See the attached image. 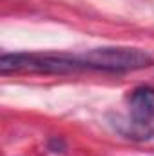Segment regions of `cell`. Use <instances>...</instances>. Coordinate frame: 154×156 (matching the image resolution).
<instances>
[{
  "label": "cell",
  "mask_w": 154,
  "mask_h": 156,
  "mask_svg": "<svg viewBox=\"0 0 154 156\" xmlns=\"http://www.w3.org/2000/svg\"><path fill=\"white\" fill-rule=\"evenodd\" d=\"M85 71L78 55H42V53H4L0 56V73L29 75H71Z\"/></svg>",
  "instance_id": "cell-1"
},
{
  "label": "cell",
  "mask_w": 154,
  "mask_h": 156,
  "mask_svg": "<svg viewBox=\"0 0 154 156\" xmlns=\"http://www.w3.org/2000/svg\"><path fill=\"white\" fill-rule=\"evenodd\" d=\"M78 56L85 71L102 73H132L154 64L152 56L138 47H96Z\"/></svg>",
  "instance_id": "cell-2"
},
{
  "label": "cell",
  "mask_w": 154,
  "mask_h": 156,
  "mask_svg": "<svg viewBox=\"0 0 154 156\" xmlns=\"http://www.w3.org/2000/svg\"><path fill=\"white\" fill-rule=\"evenodd\" d=\"M129 113L136 123H149L154 118V87L140 85L129 94Z\"/></svg>",
  "instance_id": "cell-3"
}]
</instances>
